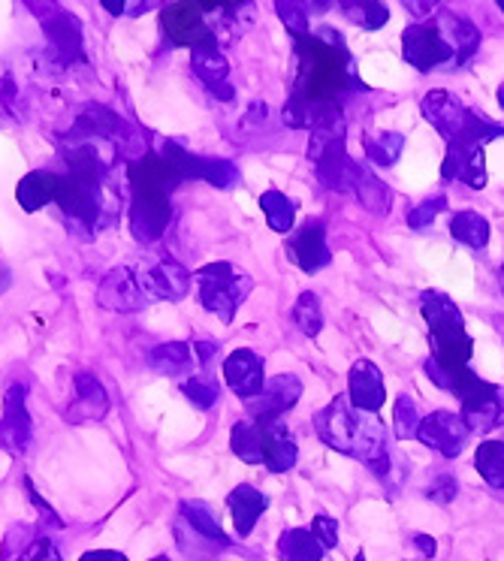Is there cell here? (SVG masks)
<instances>
[{"label":"cell","mask_w":504,"mask_h":561,"mask_svg":"<svg viewBox=\"0 0 504 561\" xmlns=\"http://www.w3.org/2000/svg\"><path fill=\"white\" fill-rule=\"evenodd\" d=\"M151 561H170V559H163V556H160V559H151Z\"/></svg>","instance_id":"f907efd6"},{"label":"cell","mask_w":504,"mask_h":561,"mask_svg":"<svg viewBox=\"0 0 504 561\" xmlns=\"http://www.w3.org/2000/svg\"><path fill=\"white\" fill-rule=\"evenodd\" d=\"M106 411H110V402H106L103 383L88 371L76 375V402L67 411L70 414L67 420H100Z\"/></svg>","instance_id":"484cf974"},{"label":"cell","mask_w":504,"mask_h":561,"mask_svg":"<svg viewBox=\"0 0 504 561\" xmlns=\"http://www.w3.org/2000/svg\"><path fill=\"white\" fill-rule=\"evenodd\" d=\"M185 396L191 402L197 404V408H211L215 399H218V383H211L209 378H191L185 383Z\"/></svg>","instance_id":"ab89813d"},{"label":"cell","mask_w":504,"mask_h":561,"mask_svg":"<svg viewBox=\"0 0 504 561\" xmlns=\"http://www.w3.org/2000/svg\"><path fill=\"white\" fill-rule=\"evenodd\" d=\"M278 552L284 561H320L327 547L314 537L311 528H290L282 535Z\"/></svg>","instance_id":"f546056e"},{"label":"cell","mask_w":504,"mask_h":561,"mask_svg":"<svg viewBox=\"0 0 504 561\" xmlns=\"http://www.w3.org/2000/svg\"><path fill=\"white\" fill-rule=\"evenodd\" d=\"M345 7V15L351 22H357L359 27H366V31H375V27L387 25V7L383 3H342Z\"/></svg>","instance_id":"f35d334b"},{"label":"cell","mask_w":504,"mask_h":561,"mask_svg":"<svg viewBox=\"0 0 504 561\" xmlns=\"http://www.w3.org/2000/svg\"><path fill=\"white\" fill-rule=\"evenodd\" d=\"M499 7H502V13H504V0H502V3H499Z\"/></svg>","instance_id":"816d5d0a"},{"label":"cell","mask_w":504,"mask_h":561,"mask_svg":"<svg viewBox=\"0 0 504 561\" xmlns=\"http://www.w3.org/2000/svg\"><path fill=\"white\" fill-rule=\"evenodd\" d=\"M294 320L299 330L306 332V335H318L323 330V311H320V302L314 294H302L299 296V302L294 308Z\"/></svg>","instance_id":"74e56055"},{"label":"cell","mask_w":504,"mask_h":561,"mask_svg":"<svg viewBox=\"0 0 504 561\" xmlns=\"http://www.w3.org/2000/svg\"><path fill=\"white\" fill-rule=\"evenodd\" d=\"M167 224H170V199H163V196L134 194L130 230H134L136 242H158L160 236L167 232Z\"/></svg>","instance_id":"9a60e30c"},{"label":"cell","mask_w":504,"mask_h":561,"mask_svg":"<svg viewBox=\"0 0 504 561\" xmlns=\"http://www.w3.org/2000/svg\"><path fill=\"white\" fill-rule=\"evenodd\" d=\"M354 191H357L359 203L375 211V215H383L387 208H390V194H387V187H383L369 170H359V179L354 184Z\"/></svg>","instance_id":"d590c367"},{"label":"cell","mask_w":504,"mask_h":561,"mask_svg":"<svg viewBox=\"0 0 504 561\" xmlns=\"http://www.w3.org/2000/svg\"><path fill=\"white\" fill-rule=\"evenodd\" d=\"M19 561H61V556H58V549H55L49 537H39L19 556Z\"/></svg>","instance_id":"7bdbcfd3"},{"label":"cell","mask_w":504,"mask_h":561,"mask_svg":"<svg viewBox=\"0 0 504 561\" xmlns=\"http://www.w3.org/2000/svg\"><path fill=\"white\" fill-rule=\"evenodd\" d=\"M296 55H299L296 85L290 103L284 106V122L290 127H306L308 106L339 98L351 85V73H347V51L339 39L327 34L299 39Z\"/></svg>","instance_id":"6da1fadb"},{"label":"cell","mask_w":504,"mask_h":561,"mask_svg":"<svg viewBox=\"0 0 504 561\" xmlns=\"http://www.w3.org/2000/svg\"><path fill=\"white\" fill-rule=\"evenodd\" d=\"M450 232H454L456 242L468 244V248H486L490 242V224L478 211H459L450 224Z\"/></svg>","instance_id":"1f68e13d"},{"label":"cell","mask_w":504,"mask_h":561,"mask_svg":"<svg viewBox=\"0 0 504 561\" xmlns=\"http://www.w3.org/2000/svg\"><path fill=\"white\" fill-rule=\"evenodd\" d=\"M411 10H414L417 15H426L432 13V3H411Z\"/></svg>","instance_id":"7dc6e473"},{"label":"cell","mask_w":504,"mask_h":561,"mask_svg":"<svg viewBox=\"0 0 504 561\" xmlns=\"http://www.w3.org/2000/svg\"><path fill=\"white\" fill-rule=\"evenodd\" d=\"M417 543H420V547H423V552H426V556H432V552H435V543H429V540H426V537H423V535L417 537Z\"/></svg>","instance_id":"c3c4849f"},{"label":"cell","mask_w":504,"mask_h":561,"mask_svg":"<svg viewBox=\"0 0 504 561\" xmlns=\"http://www.w3.org/2000/svg\"><path fill=\"white\" fill-rule=\"evenodd\" d=\"M31 440V416H27L25 387H13L3 399L0 416V450L25 453Z\"/></svg>","instance_id":"5bb4252c"},{"label":"cell","mask_w":504,"mask_h":561,"mask_svg":"<svg viewBox=\"0 0 504 561\" xmlns=\"http://www.w3.org/2000/svg\"><path fill=\"white\" fill-rule=\"evenodd\" d=\"M224 378L233 387L236 396H242L248 402L263 390V359L254 351H236L224 363Z\"/></svg>","instance_id":"d6986e66"},{"label":"cell","mask_w":504,"mask_h":561,"mask_svg":"<svg viewBox=\"0 0 504 561\" xmlns=\"http://www.w3.org/2000/svg\"><path fill=\"white\" fill-rule=\"evenodd\" d=\"M98 302L110 311H139L146 308L151 299L142 290V284L136 278V268H112L106 278L100 280Z\"/></svg>","instance_id":"30bf717a"},{"label":"cell","mask_w":504,"mask_h":561,"mask_svg":"<svg viewBox=\"0 0 504 561\" xmlns=\"http://www.w3.org/2000/svg\"><path fill=\"white\" fill-rule=\"evenodd\" d=\"M447 179L466 182L468 187H483L486 184V167H483V148L474 146H447V158L442 163Z\"/></svg>","instance_id":"7402d4cb"},{"label":"cell","mask_w":504,"mask_h":561,"mask_svg":"<svg viewBox=\"0 0 504 561\" xmlns=\"http://www.w3.org/2000/svg\"><path fill=\"white\" fill-rule=\"evenodd\" d=\"M314 167H318V179L323 187H332V191H351L359 179V163L347 158L345 142H339V146H330L318 160H314Z\"/></svg>","instance_id":"e0dca14e"},{"label":"cell","mask_w":504,"mask_h":561,"mask_svg":"<svg viewBox=\"0 0 504 561\" xmlns=\"http://www.w3.org/2000/svg\"><path fill=\"white\" fill-rule=\"evenodd\" d=\"M70 172L58 175V196L55 203L73 215V218L91 220L98 218L100 211V175H103V160L91 151V148H73L67 154Z\"/></svg>","instance_id":"277c9868"},{"label":"cell","mask_w":504,"mask_h":561,"mask_svg":"<svg viewBox=\"0 0 504 561\" xmlns=\"http://www.w3.org/2000/svg\"><path fill=\"white\" fill-rule=\"evenodd\" d=\"M148 363L154 371L160 375H182L187 366H191V351H187V344L170 342V344H158L151 356H148Z\"/></svg>","instance_id":"d6a6232c"},{"label":"cell","mask_w":504,"mask_h":561,"mask_svg":"<svg viewBox=\"0 0 504 561\" xmlns=\"http://www.w3.org/2000/svg\"><path fill=\"white\" fill-rule=\"evenodd\" d=\"M46 37H49L51 49L61 55L64 61H76L82 58V25L79 19L64 10H51L46 19Z\"/></svg>","instance_id":"603a6c76"},{"label":"cell","mask_w":504,"mask_h":561,"mask_svg":"<svg viewBox=\"0 0 504 561\" xmlns=\"http://www.w3.org/2000/svg\"><path fill=\"white\" fill-rule=\"evenodd\" d=\"M320 438L327 440L335 450L357 456L363 462L378 465L387 462V435L381 423L375 416L354 414L342 399H335L330 408H323L318 414Z\"/></svg>","instance_id":"7a4b0ae2"},{"label":"cell","mask_w":504,"mask_h":561,"mask_svg":"<svg viewBox=\"0 0 504 561\" xmlns=\"http://www.w3.org/2000/svg\"><path fill=\"white\" fill-rule=\"evenodd\" d=\"M499 103H502V106H504V85L499 88Z\"/></svg>","instance_id":"681fc988"},{"label":"cell","mask_w":504,"mask_h":561,"mask_svg":"<svg viewBox=\"0 0 504 561\" xmlns=\"http://www.w3.org/2000/svg\"><path fill=\"white\" fill-rule=\"evenodd\" d=\"M311 531H314V537H318L320 543H323L327 549L339 543V525H335V519H332V516H323V513H320V516H314Z\"/></svg>","instance_id":"ee69618b"},{"label":"cell","mask_w":504,"mask_h":561,"mask_svg":"<svg viewBox=\"0 0 504 561\" xmlns=\"http://www.w3.org/2000/svg\"><path fill=\"white\" fill-rule=\"evenodd\" d=\"M227 504L233 511V523L239 537H248L254 531V525L263 516V511L270 507V499L257 492L254 486H236L230 495H227Z\"/></svg>","instance_id":"d4e9b609"},{"label":"cell","mask_w":504,"mask_h":561,"mask_svg":"<svg viewBox=\"0 0 504 561\" xmlns=\"http://www.w3.org/2000/svg\"><path fill=\"white\" fill-rule=\"evenodd\" d=\"M402 51H405V61L414 64L417 70H432L438 64L450 61L454 46L442 37V31L435 25H414L408 27L405 37H402Z\"/></svg>","instance_id":"ba28073f"},{"label":"cell","mask_w":504,"mask_h":561,"mask_svg":"<svg viewBox=\"0 0 504 561\" xmlns=\"http://www.w3.org/2000/svg\"><path fill=\"white\" fill-rule=\"evenodd\" d=\"M442 208H444V196L426 199L423 206L414 208V211L408 215V224H411V227H417V230H420V227H426V224H432V218H435V215H438Z\"/></svg>","instance_id":"f6af8a7d"},{"label":"cell","mask_w":504,"mask_h":561,"mask_svg":"<svg viewBox=\"0 0 504 561\" xmlns=\"http://www.w3.org/2000/svg\"><path fill=\"white\" fill-rule=\"evenodd\" d=\"M136 278L142 284L146 296L154 302V299H182L191 287V278L187 272L170 256H160V260H151L146 266L136 268Z\"/></svg>","instance_id":"52a82bcc"},{"label":"cell","mask_w":504,"mask_h":561,"mask_svg":"<svg viewBox=\"0 0 504 561\" xmlns=\"http://www.w3.org/2000/svg\"><path fill=\"white\" fill-rule=\"evenodd\" d=\"M233 453L248 465L266 462V432L260 420H242L233 426Z\"/></svg>","instance_id":"f1b7e54d"},{"label":"cell","mask_w":504,"mask_h":561,"mask_svg":"<svg viewBox=\"0 0 504 561\" xmlns=\"http://www.w3.org/2000/svg\"><path fill=\"white\" fill-rule=\"evenodd\" d=\"M79 561H127V556L115 552V549H94V552H85Z\"/></svg>","instance_id":"bcb514c9"},{"label":"cell","mask_w":504,"mask_h":561,"mask_svg":"<svg viewBox=\"0 0 504 561\" xmlns=\"http://www.w3.org/2000/svg\"><path fill=\"white\" fill-rule=\"evenodd\" d=\"M197 287L203 308L218 314L224 323H230L236 308L242 306V299L251 290V280L239 275L230 263H211L197 272Z\"/></svg>","instance_id":"5b68a950"},{"label":"cell","mask_w":504,"mask_h":561,"mask_svg":"<svg viewBox=\"0 0 504 561\" xmlns=\"http://www.w3.org/2000/svg\"><path fill=\"white\" fill-rule=\"evenodd\" d=\"M191 51H194V55H191L194 73H197L211 91H218V98H233V91L227 85V58H224L221 49H218V39H206V43H199V46H194Z\"/></svg>","instance_id":"ffe728a7"},{"label":"cell","mask_w":504,"mask_h":561,"mask_svg":"<svg viewBox=\"0 0 504 561\" xmlns=\"http://www.w3.org/2000/svg\"><path fill=\"white\" fill-rule=\"evenodd\" d=\"M502 416L504 399L492 383H483L471 399L462 402V420H466L468 432H490L502 423Z\"/></svg>","instance_id":"2e32d148"},{"label":"cell","mask_w":504,"mask_h":561,"mask_svg":"<svg viewBox=\"0 0 504 561\" xmlns=\"http://www.w3.org/2000/svg\"><path fill=\"white\" fill-rule=\"evenodd\" d=\"M351 402L357 404V411L375 414L383 404V378L381 368L369 363V359H359L357 366L351 368Z\"/></svg>","instance_id":"44dd1931"},{"label":"cell","mask_w":504,"mask_h":561,"mask_svg":"<svg viewBox=\"0 0 504 561\" xmlns=\"http://www.w3.org/2000/svg\"><path fill=\"white\" fill-rule=\"evenodd\" d=\"M417 438L426 447H432V450H438L447 459H454L466 447L468 426L462 416L450 414V411H435V414H429L420 423Z\"/></svg>","instance_id":"9c48e42d"},{"label":"cell","mask_w":504,"mask_h":561,"mask_svg":"<svg viewBox=\"0 0 504 561\" xmlns=\"http://www.w3.org/2000/svg\"><path fill=\"white\" fill-rule=\"evenodd\" d=\"M278 7V15H282V22L287 25V31L294 34V39L299 43V39L308 37V19L306 13H302V7L299 3H275Z\"/></svg>","instance_id":"60d3db41"},{"label":"cell","mask_w":504,"mask_h":561,"mask_svg":"<svg viewBox=\"0 0 504 561\" xmlns=\"http://www.w3.org/2000/svg\"><path fill=\"white\" fill-rule=\"evenodd\" d=\"M55 196H58V175L46 170L31 172L15 187V199H19V206L25 208V211H39Z\"/></svg>","instance_id":"4316f807"},{"label":"cell","mask_w":504,"mask_h":561,"mask_svg":"<svg viewBox=\"0 0 504 561\" xmlns=\"http://www.w3.org/2000/svg\"><path fill=\"white\" fill-rule=\"evenodd\" d=\"M263 423V432H266V468L282 474V471H290L296 465V444L290 428L284 426L282 416L275 420H260Z\"/></svg>","instance_id":"cb8c5ba5"},{"label":"cell","mask_w":504,"mask_h":561,"mask_svg":"<svg viewBox=\"0 0 504 561\" xmlns=\"http://www.w3.org/2000/svg\"><path fill=\"white\" fill-rule=\"evenodd\" d=\"M290 256L299 268L318 272L330 263V248H327V232L320 220H308L302 230L296 232L290 242Z\"/></svg>","instance_id":"ac0fdd59"},{"label":"cell","mask_w":504,"mask_h":561,"mask_svg":"<svg viewBox=\"0 0 504 561\" xmlns=\"http://www.w3.org/2000/svg\"><path fill=\"white\" fill-rule=\"evenodd\" d=\"M423 115L429 118L432 127L447 139V146H474L483 148L490 139H499L504 134L502 124L483 118L478 112L466 110L454 94L447 91H429L423 98Z\"/></svg>","instance_id":"3957f363"},{"label":"cell","mask_w":504,"mask_h":561,"mask_svg":"<svg viewBox=\"0 0 504 561\" xmlns=\"http://www.w3.org/2000/svg\"><path fill=\"white\" fill-rule=\"evenodd\" d=\"M160 25H163V34L173 39L175 46H199L206 39L215 37V31L206 25L203 19V10L197 3H179V7H167L160 13Z\"/></svg>","instance_id":"8fae6325"},{"label":"cell","mask_w":504,"mask_h":561,"mask_svg":"<svg viewBox=\"0 0 504 561\" xmlns=\"http://www.w3.org/2000/svg\"><path fill=\"white\" fill-rule=\"evenodd\" d=\"M163 160L182 175V182H185V179H206V182L215 184V187H230V184L236 182L233 163H227V160L197 158V154H191V151H185L182 146H175V142H167V146H163Z\"/></svg>","instance_id":"8992f818"},{"label":"cell","mask_w":504,"mask_h":561,"mask_svg":"<svg viewBox=\"0 0 504 561\" xmlns=\"http://www.w3.org/2000/svg\"><path fill=\"white\" fill-rule=\"evenodd\" d=\"M182 516H185L187 523L194 525L206 540H211V543H221V547L230 543V540L224 537L221 525H218V519H215V513H211L203 501H185V504H182Z\"/></svg>","instance_id":"836d02e7"},{"label":"cell","mask_w":504,"mask_h":561,"mask_svg":"<svg viewBox=\"0 0 504 561\" xmlns=\"http://www.w3.org/2000/svg\"><path fill=\"white\" fill-rule=\"evenodd\" d=\"M502 284H504V266H502Z\"/></svg>","instance_id":"f5cc1de1"},{"label":"cell","mask_w":504,"mask_h":561,"mask_svg":"<svg viewBox=\"0 0 504 561\" xmlns=\"http://www.w3.org/2000/svg\"><path fill=\"white\" fill-rule=\"evenodd\" d=\"M130 184H134V194L170 199L175 187L182 184V175L163 160V154H142L130 163Z\"/></svg>","instance_id":"7c38bea8"},{"label":"cell","mask_w":504,"mask_h":561,"mask_svg":"<svg viewBox=\"0 0 504 561\" xmlns=\"http://www.w3.org/2000/svg\"><path fill=\"white\" fill-rule=\"evenodd\" d=\"M402 146H405V139L399 134H381V136H369L366 139V151H369V158L375 163H381V167H390L399 160L402 154Z\"/></svg>","instance_id":"8d00e7d4"},{"label":"cell","mask_w":504,"mask_h":561,"mask_svg":"<svg viewBox=\"0 0 504 561\" xmlns=\"http://www.w3.org/2000/svg\"><path fill=\"white\" fill-rule=\"evenodd\" d=\"M420 308H423V318H426V323H429V335H435V332L466 330L459 308H456L444 294H435V290L423 294V299H420Z\"/></svg>","instance_id":"83f0119b"},{"label":"cell","mask_w":504,"mask_h":561,"mask_svg":"<svg viewBox=\"0 0 504 561\" xmlns=\"http://www.w3.org/2000/svg\"><path fill=\"white\" fill-rule=\"evenodd\" d=\"M299 392H302V383L294 375H278L270 383H263V390L254 399H248V414L251 420H275L299 402Z\"/></svg>","instance_id":"4fadbf2b"},{"label":"cell","mask_w":504,"mask_h":561,"mask_svg":"<svg viewBox=\"0 0 504 561\" xmlns=\"http://www.w3.org/2000/svg\"><path fill=\"white\" fill-rule=\"evenodd\" d=\"M417 428V404L405 396V399L396 402V435H399V438H408V435H414Z\"/></svg>","instance_id":"b9f144b4"},{"label":"cell","mask_w":504,"mask_h":561,"mask_svg":"<svg viewBox=\"0 0 504 561\" xmlns=\"http://www.w3.org/2000/svg\"><path fill=\"white\" fill-rule=\"evenodd\" d=\"M474 465L492 489H504V440H483L474 453Z\"/></svg>","instance_id":"4dcf8cb0"},{"label":"cell","mask_w":504,"mask_h":561,"mask_svg":"<svg viewBox=\"0 0 504 561\" xmlns=\"http://www.w3.org/2000/svg\"><path fill=\"white\" fill-rule=\"evenodd\" d=\"M260 208L266 211V220H270V227L275 232L294 230L296 206L284 194H278V191H266V194L260 196Z\"/></svg>","instance_id":"e575fe53"}]
</instances>
